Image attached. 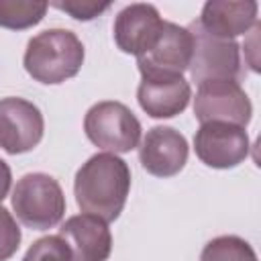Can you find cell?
<instances>
[{"label":"cell","instance_id":"obj_1","mask_svg":"<svg viewBox=\"0 0 261 261\" xmlns=\"http://www.w3.org/2000/svg\"><path fill=\"white\" fill-rule=\"evenodd\" d=\"M130 190V169L114 153H96L75 173L73 192L82 212L112 222L120 216Z\"/></svg>","mask_w":261,"mask_h":261},{"label":"cell","instance_id":"obj_2","mask_svg":"<svg viewBox=\"0 0 261 261\" xmlns=\"http://www.w3.org/2000/svg\"><path fill=\"white\" fill-rule=\"evenodd\" d=\"M84 45L67 29H47L35 35L24 51L27 73L41 84H61L82 69Z\"/></svg>","mask_w":261,"mask_h":261},{"label":"cell","instance_id":"obj_3","mask_svg":"<svg viewBox=\"0 0 261 261\" xmlns=\"http://www.w3.org/2000/svg\"><path fill=\"white\" fill-rule=\"evenodd\" d=\"M12 208L27 228L47 230L61 222L65 196L55 177L47 173H27L12 190Z\"/></svg>","mask_w":261,"mask_h":261},{"label":"cell","instance_id":"obj_4","mask_svg":"<svg viewBox=\"0 0 261 261\" xmlns=\"http://www.w3.org/2000/svg\"><path fill=\"white\" fill-rule=\"evenodd\" d=\"M192 57L190 75L200 86L204 82H239L243 75L239 43L234 39H220L206 33L200 22H192Z\"/></svg>","mask_w":261,"mask_h":261},{"label":"cell","instance_id":"obj_5","mask_svg":"<svg viewBox=\"0 0 261 261\" xmlns=\"http://www.w3.org/2000/svg\"><path fill=\"white\" fill-rule=\"evenodd\" d=\"M88 139L106 153H128L141 141V122L120 102L104 100L94 104L84 118Z\"/></svg>","mask_w":261,"mask_h":261},{"label":"cell","instance_id":"obj_6","mask_svg":"<svg viewBox=\"0 0 261 261\" xmlns=\"http://www.w3.org/2000/svg\"><path fill=\"white\" fill-rule=\"evenodd\" d=\"M192 57V33L188 27L163 20L151 45L137 57L143 80L181 77Z\"/></svg>","mask_w":261,"mask_h":261},{"label":"cell","instance_id":"obj_7","mask_svg":"<svg viewBox=\"0 0 261 261\" xmlns=\"http://www.w3.org/2000/svg\"><path fill=\"white\" fill-rule=\"evenodd\" d=\"M253 114L251 100L239 82H204L194 98V116L204 122L247 126Z\"/></svg>","mask_w":261,"mask_h":261},{"label":"cell","instance_id":"obj_8","mask_svg":"<svg viewBox=\"0 0 261 261\" xmlns=\"http://www.w3.org/2000/svg\"><path fill=\"white\" fill-rule=\"evenodd\" d=\"M43 130V114L33 102L14 96L0 100V147L6 153L18 155L35 149Z\"/></svg>","mask_w":261,"mask_h":261},{"label":"cell","instance_id":"obj_9","mask_svg":"<svg viewBox=\"0 0 261 261\" xmlns=\"http://www.w3.org/2000/svg\"><path fill=\"white\" fill-rule=\"evenodd\" d=\"M194 149L202 163L214 169H228L249 155V137L243 126L228 122H204L196 130Z\"/></svg>","mask_w":261,"mask_h":261},{"label":"cell","instance_id":"obj_10","mask_svg":"<svg viewBox=\"0 0 261 261\" xmlns=\"http://www.w3.org/2000/svg\"><path fill=\"white\" fill-rule=\"evenodd\" d=\"M139 159L147 173L171 177L179 173L188 161V141L171 126H153L141 141Z\"/></svg>","mask_w":261,"mask_h":261},{"label":"cell","instance_id":"obj_11","mask_svg":"<svg viewBox=\"0 0 261 261\" xmlns=\"http://www.w3.org/2000/svg\"><path fill=\"white\" fill-rule=\"evenodd\" d=\"M59 237L69 245L73 261H106L112 251V234L108 222L92 214H75L67 218Z\"/></svg>","mask_w":261,"mask_h":261},{"label":"cell","instance_id":"obj_12","mask_svg":"<svg viewBox=\"0 0 261 261\" xmlns=\"http://www.w3.org/2000/svg\"><path fill=\"white\" fill-rule=\"evenodd\" d=\"M161 16L153 4H130L114 20V41L120 51L141 55L161 29Z\"/></svg>","mask_w":261,"mask_h":261},{"label":"cell","instance_id":"obj_13","mask_svg":"<svg viewBox=\"0 0 261 261\" xmlns=\"http://www.w3.org/2000/svg\"><path fill=\"white\" fill-rule=\"evenodd\" d=\"M257 2H228V0H210L202 8L200 27L220 39H234L245 35L251 27L257 24Z\"/></svg>","mask_w":261,"mask_h":261},{"label":"cell","instance_id":"obj_14","mask_svg":"<svg viewBox=\"0 0 261 261\" xmlns=\"http://www.w3.org/2000/svg\"><path fill=\"white\" fill-rule=\"evenodd\" d=\"M192 98L190 84L181 77L141 80L137 100L141 108L153 118H171L186 110Z\"/></svg>","mask_w":261,"mask_h":261},{"label":"cell","instance_id":"obj_15","mask_svg":"<svg viewBox=\"0 0 261 261\" xmlns=\"http://www.w3.org/2000/svg\"><path fill=\"white\" fill-rule=\"evenodd\" d=\"M49 4L31 0H0V27L22 31L43 20Z\"/></svg>","mask_w":261,"mask_h":261},{"label":"cell","instance_id":"obj_16","mask_svg":"<svg viewBox=\"0 0 261 261\" xmlns=\"http://www.w3.org/2000/svg\"><path fill=\"white\" fill-rule=\"evenodd\" d=\"M200 261H257V255L245 239L222 234L212 239L202 249Z\"/></svg>","mask_w":261,"mask_h":261},{"label":"cell","instance_id":"obj_17","mask_svg":"<svg viewBox=\"0 0 261 261\" xmlns=\"http://www.w3.org/2000/svg\"><path fill=\"white\" fill-rule=\"evenodd\" d=\"M22 261H73L69 245L59 234H49L35 241Z\"/></svg>","mask_w":261,"mask_h":261},{"label":"cell","instance_id":"obj_18","mask_svg":"<svg viewBox=\"0 0 261 261\" xmlns=\"http://www.w3.org/2000/svg\"><path fill=\"white\" fill-rule=\"evenodd\" d=\"M20 245V228L14 216L0 206V261L10 259Z\"/></svg>","mask_w":261,"mask_h":261},{"label":"cell","instance_id":"obj_19","mask_svg":"<svg viewBox=\"0 0 261 261\" xmlns=\"http://www.w3.org/2000/svg\"><path fill=\"white\" fill-rule=\"evenodd\" d=\"M51 6L67 12L75 20H92L110 8L108 2H92V0H65V2H53Z\"/></svg>","mask_w":261,"mask_h":261},{"label":"cell","instance_id":"obj_20","mask_svg":"<svg viewBox=\"0 0 261 261\" xmlns=\"http://www.w3.org/2000/svg\"><path fill=\"white\" fill-rule=\"evenodd\" d=\"M10 181H12V173L10 167L6 165V161L0 159V202L6 198L8 190H10Z\"/></svg>","mask_w":261,"mask_h":261}]
</instances>
